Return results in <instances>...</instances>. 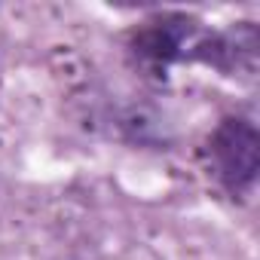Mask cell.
I'll return each mask as SVG.
<instances>
[{
  "label": "cell",
  "instance_id": "4",
  "mask_svg": "<svg viewBox=\"0 0 260 260\" xmlns=\"http://www.w3.org/2000/svg\"><path fill=\"white\" fill-rule=\"evenodd\" d=\"M113 132L135 150H172L175 125L166 110L150 101H125L113 110Z\"/></svg>",
  "mask_w": 260,
  "mask_h": 260
},
{
  "label": "cell",
  "instance_id": "1",
  "mask_svg": "<svg viewBox=\"0 0 260 260\" xmlns=\"http://www.w3.org/2000/svg\"><path fill=\"white\" fill-rule=\"evenodd\" d=\"M205 162L214 184L233 199L245 202L260 181V128L251 116H223L205 141Z\"/></svg>",
  "mask_w": 260,
  "mask_h": 260
},
{
  "label": "cell",
  "instance_id": "2",
  "mask_svg": "<svg viewBox=\"0 0 260 260\" xmlns=\"http://www.w3.org/2000/svg\"><path fill=\"white\" fill-rule=\"evenodd\" d=\"M205 25L181 10H166L144 19L125 37V55L138 74L147 80L166 83L169 71L178 64H190L193 43Z\"/></svg>",
  "mask_w": 260,
  "mask_h": 260
},
{
  "label": "cell",
  "instance_id": "3",
  "mask_svg": "<svg viewBox=\"0 0 260 260\" xmlns=\"http://www.w3.org/2000/svg\"><path fill=\"white\" fill-rule=\"evenodd\" d=\"M257 61H260V31L248 19L233 22L223 31L202 28L190 52V64H202L217 71L220 77H236V80H251L257 74Z\"/></svg>",
  "mask_w": 260,
  "mask_h": 260
}]
</instances>
